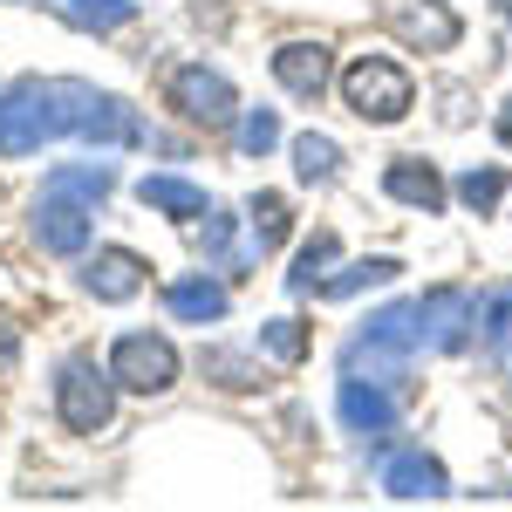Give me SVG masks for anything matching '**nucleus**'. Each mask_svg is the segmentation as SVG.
<instances>
[{
	"mask_svg": "<svg viewBox=\"0 0 512 512\" xmlns=\"http://www.w3.org/2000/svg\"><path fill=\"white\" fill-rule=\"evenodd\" d=\"M417 349H424L417 301H390V308H376V315H369L349 342H342V369L376 376V383H390V390L410 396V362H417Z\"/></svg>",
	"mask_w": 512,
	"mask_h": 512,
	"instance_id": "obj_1",
	"label": "nucleus"
},
{
	"mask_svg": "<svg viewBox=\"0 0 512 512\" xmlns=\"http://www.w3.org/2000/svg\"><path fill=\"white\" fill-rule=\"evenodd\" d=\"M55 137H69L62 76H14L0 89V158H35Z\"/></svg>",
	"mask_w": 512,
	"mask_h": 512,
	"instance_id": "obj_2",
	"label": "nucleus"
},
{
	"mask_svg": "<svg viewBox=\"0 0 512 512\" xmlns=\"http://www.w3.org/2000/svg\"><path fill=\"white\" fill-rule=\"evenodd\" d=\"M335 89H342V110L355 123H376V130H390V123H403L417 110V76L396 55H349Z\"/></svg>",
	"mask_w": 512,
	"mask_h": 512,
	"instance_id": "obj_3",
	"label": "nucleus"
},
{
	"mask_svg": "<svg viewBox=\"0 0 512 512\" xmlns=\"http://www.w3.org/2000/svg\"><path fill=\"white\" fill-rule=\"evenodd\" d=\"M55 417L76 437L110 431V417H117V376H110V362L62 355V369H55Z\"/></svg>",
	"mask_w": 512,
	"mask_h": 512,
	"instance_id": "obj_4",
	"label": "nucleus"
},
{
	"mask_svg": "<svg viewBox=\"0 0 512 512\" xmlns=\"http://www.w3.org/2000/svg\"><path fill=\"white\" fill-rule=\"evenodd\" d=\"M62 96H69V137H82V144H96V151H123V144H151V130H144V117L123 103V96H110V89H96V82H76L62 76Z\"/></svg>",
	"mask_w": 512,
	"mask_h": 512,
	"instance_id": "obj_5",
	"label": "nucleus"
},
{
	"mask_svg": "<svg viewBox=\"0 0 512 512\" xmlns=\"http://www.w3.org/2000/svg\"><path fill=\"white\" fill-rule=\"evenodd\" d=\"M110 376H117V390H130V396H164V390H178L185 355H178V342L158 335V328H123L117 342H110Z\"/></svg>",
	"mask_w": 512,
	"mask_h": 512,
	"instance_id": "obj_6",
	"label": "nucleus"
},
{
	"mask_svg": "<svg viewBox=\"0 0 512 512\" xmlns=\"http://www.w3.org/2000/svg\"><path fill=\"white\" fill-rule=\"evenodd\" d=\"M164 103L192 123V130H233L239 110H246L239 89H233V76L212 69V62H185V69H171V76H164Z\"/></svg>",
	"mask_w": 512,
	"mask_h": 512,
	"instance_id": "obj_7",
	"label": "nucleus"
},
{
	"mask_svg": "<svg viewBox=\"0 0 512 512\" xmlns=\"http://www.w3.org/2000/svg\"><path fill=\"white\" fill-rule=\"evenodd\" d=\"M376 485L396 506H437V499H451V472L424 444H383L376 437Z\"/></svg>",
	"mask_w": 512,
	"mask_h": 512,
	"instance_id": "obj_8",
	"label": "nucleus"
},
{
	"mask_svg": "<svg viewBox=\"0 0 512 512\" xmlns=\"http://www.w3.org/2000/svg\"><path fill=\"white\" fill-rule=\"evenodd\" d=\"M383 28L410 55H451L465 41V14L451 0H383Z\"/></svg>",
	"mask_w": 512,
	"mask_h": 512,
	"instance_id": "obj_9",
	"label": "nucleus"
},
{
	"mask_svg": "<svg viewBox=\"0 0 512 512\" xmlns=\"http://www.w3.org/2000/svg\"><path fill=\"white\" fill-rule=\"evenodd\" d=\"M417 321H424V349L431 355H465L478 342V294L444 280V287H424L417 294Z\"/></svg>",
	"mask_w": 512,
	"mask_h": 512,
	"instance_id": "obj_10",
	"label": "nucleus"
},
{
	"mask_svg": "<svg viewBox=\"0 0 512 512\" xmlns=\"http://www.w3.org/2000/svg\"><path fill=\"white\" fill-rule=\"evenodd\" d=\"M335 417H342L349 437H390L396 424H403V390L342 369V383H335Z\"/></svg>",
	"mask_w": 512,
	"mask_h": 512,
	"instance_id": "obj_11",
	"label": "nucleus"
},
{
	"mask_svg": "<svg viewBox=\"0 0 512 512\" xmlns=\"http://www.w3.org/2000/svg\"><path fill=\"white\" fill-rule=\"evenodd\" d=\"M28 233H35L41 253H55V260H82V253H89V239H96V205L62 198V192H41Z\"/></svg>",
	"mask_w": 512,
	"mask_h": 512,
	"instance_id": "obj_12",
	"label": "nucleus"
},
{
	"mask_svg": "<svg viewBox=\"0 0 512 512\" xmlns=\"http://www.w3.org/2000/svg\"><path fill=\"white\" fill-rule=\"evenodd\" d=\"M267 69H274V82L294 96V103H321L328 89H335V48L315 35H294L280 41L274 55H267Z\"/></svg>",
	"mask_w": 512,
	"mask_h": 512,
	"instance_id": "obj_13",
	"label": "nucleus"
},
{
	"mask_svg": "<svg viewBox=\"0 0 512 512\" xmlns=\"http://www.w3.org/2000/svg\"><path fill=\"white\" fill-rule=\"evenodd\" d=\"M383 198H390V205H403V212H424V219H437V212H451V178H444L431 158L403 151V158L383 164Z\"/></svg>",
	"mask_w": 512,
	"mask_h": 512,
	"instance_id": "obj_14",
	"label": "nucleus"
},
{
	"mask_svg": "<svg viewBox=\"0 0 512 512\" xmlns=\"http://www.w3.org/2000/svg\"><path fill=\"white\" fill-rule=\"evenodd\" d=\"M76 280H82L89 301L117 308V301H137V294H144L151 267H144V253H130V246H96V253H82V274Z\"/></svg>",
	"mask_w": 512,
	"mask_h": 512,
	"instance_id": "obj_15",
	"label": "nucleus"
},
{
	"mask_svg": "<svg viewBox=\"0 0 512 512\" xmlns=\"http://www.w3.org/2000/svg\"><path fill=\"white\" fill-rule=\"evenodd\" d=\"M233 308V287L219 280V267H205V274H178L164 287V315L185 321V328H212V321H226Z\"/></svg>",
	"mask_w": 512,
	"mask_h": 512,
	"instance_id": "obj_16",
	"label": "nucleus"
},
{
	"mask_svg": "<svg viewBox=\"0 0 512 512\" xmlns=\"http://www.w3.org/2000/svg\"><path fill=\"white\" fill-rule=\"evenodd\" d=\"M287 158H294V185H308V192H328V185L342 178L349 151H342L328 130H294V137H287Z\"/></svg>",
	"mask_w": 512,
	"mask_h": 512,
	"instance_id": "obj_17",
	"label": "nucleus"
},
{
	"mask_svg": "<svg viewBox=\"0 0 512 512\" xmlns=\"http://www.w3.org/2000/svg\"><path fill=\"white\" fill-rule=\"evenodd\" d=\"M239 226H246V219H233V212H219V205L205 212V226H198V246H205V267H219V274H246V267H260V260H267V253H260L253 239L239 246Z\"/></svg>",
	"mask_w": 512,
	"mask_h": 512,
	"instance_id": "obj_18",
	"label": "nucleus"
},
{
	"mask_svg": "<svg viewBox=\"0 0 512 512\" xmlns=\"http://www.w3.org/2000/svg\"><path fill=\"white\" fill-rule=\"evenodd\" d=\"M137 198H144L151 212H164V219H178V226H192V219H205V212H212L205 185L178 178V171H151V178H137Z\"/></svg>",
	"mask_w": 512,
	"mask_h": 512,
	"instance_id": "obj_19",
	"label": "nucleus"
},
{
	"mask_svg": "<svg viewBox=\"0 0 512 512\" xmlns=\"http://www.w3.org/2000/svg\"><path fill=\"white\" fill-rule=\"evenodd\" d=\"M198 376H205V383H219V390H233V396H253V390H267V355L253 349H219V342H212V349H198Z\"/></svg>",
	"mask_w": 512,
	"mask_h": 512,
	"instance_id": "obj_20",
	"label": "nucleus"
},
{
	"mask_svg": "<svg viewBox=\"0 0 512 512\" xmlns=\"http://www.w3.org/2000/svg\"><path fill=\"white\" fill-rule=\"evenodd\" d=\"M390 280H403V260L396 253H369V260H342L335 274L321 280L315 301H355V294H369V287H390Z\"/></svg>",
	"mask_w": 512,
	"mask_h": 512,
	"instance_id": "obj_21",
	"label": "nucleus"
},
{
	"mask_svg": "<svg viewBox=\"0 0 512 512\" xmlns=\"http://www.w3.org/2000/svg\"><path fill=\"white\" fill-rule=\"evenodd\" d=\"M342 267V239L335 233H315V239H301L294 246V267H287V294L294 301H315L321 294V280Z\"/></svg>",
	"mask_w": 512,
	"mask_h": 512,
	"instance_id": "obj_22",
	"label": "nucleus"
},
{
	"mask_svg": "<svg viewBox=\"0 0 512 512\" xmlns=\"http://www.w3.org/2000/svg\"><path fill=\"white\" fill-rule=\"evenodd\" d=\"M506 192H512L506 164H465V171L451 178V205H465L472 219H492V212L506 205Z\"/></svg>",
	"mask_w": 512,
	"mask_h": 512,
	"instance_id": "obj_23",
	"label": "nucleus"
},
{
	"mask_svg": "<svg viewBox=\"0 0 512 512\" xmlns=\"http://www.w3.org/2000/svg\"><path fill=\"white\" fill-rule=\"evenodd\" d=\"M246 239H253L260 253H280V246L294 239V205L280 192H253L246 198Z\"/></svg>",
	"mask_w": 512,
	"mask_h": 512,
	"instance_id": "obj_24",
	"label": "nucleus"
},
{
	"mask_svg": "<svg viewBox=\"0 0 512 512\" xmlns=\"http://www.w3.org/2000/svg\"><path fill=\"white\" fill-rule=\"evenodd\" d=\"M41 192H62V198H82V205H103V198L117 192V171H110V164H55V171L41 178Z\"/></svg>",
	"mask_w": 512,
	"mask_h": 512,
	"instance_id": "obj_25",
	"label": "nucleus"
},
{
	"mask_svg": "<svg viewBox=\"0 0 512 512\" xmlns=\"http://www.w3.org/2000/svg\"><path fill=\"white\" fill-rule=\"evenodd\" d=\"M62 21L82 35H117L137 21V0H62Z\"/></svg>",
	"mask_w": 512,
	"mask_h": 512,
	"instance_id": "obj_26",
	"label": "nucleus"
},
{
	"mask_svg": "<svg viewBox=\"0 0 512 512\" xmlns=\"http://www.w3.org/2000/svg\"><path fill=\"white\" fill-rule=\"evenodd\" d=\"M253 349L267 355V362H280V369H294V362H308V321H294V315H274V321H260V335H253Z\"/></svg>",
	"mask_w": 512,
	"mask_h": 512,
	"instance_id": "obj_27",
	"label": "nucleus"
},
{
	"mask_svg": "<svg viewBox=\"0 0 512 512\" xmlns=\"http://www.w3.org/2000/svg\"><path fill=\"white\" fill-rule=\"evenodd\" d=\"M233 144H239V158H267V151H280L287 144V130H280V110H239L233 123Z\"/></svg>",
	"mask_w": 512,
	"mask_h": 512,
	"instance_id": "obj_28",
	"label": "nucleus"
},
{
	"mask_svg": "<svg viewBox=\"0 0 512 512\" xmlns=\"http://www.w3.org/2000/svg\"><path fill=\"white\" fill-rule=\"evenodd\" d=\"M478 349H485V355H506L512 349V287L478 294Z\"/></svg>",
	"mask_w": 512,
	"mask_h": 512,
	"instance_id": "obj_29",
	"label": "nucleus"
},
{
	"mask_svg": "<svg viewBox=\"0 0 512 512\" xmlns=\"http://www.w3.org/2000/svg\"><path fill=\"white\" fill-rule=\"evenodd\" d=\"M437 103H444V110H437L444 130H465V123H472V89H465V82H444V89H437Z\"/></svg>",
	"mask_w": 512,
	"mask_h": 512,
	"instance_id": "obj_30",
	"label": "nucleus"
},
{
	"mask_svg": "<svg viewBox=\"0 0 512 512\" xmlns=\"http://www.w3.org/2000/svg\"><path fill=\"white\" fill-rule=\"evenodd\" d=\"M14 362H21V328H14V321L0 315V376H7Z\"/></svg>",
	"mask_w": 512,
	"mask_h": 512,
	"instance_id": "obj_31",
	"label": "nucleus"
},
{
	"mask_svg": "<svg viewBox=\"0 0 512 512\" xmlns=\"http://www.w3.org/2000/svg\"><path fill=\"white\" fill-rule=\"evenodd\" d=\"M492 137H499V151H512V89L499 96V110H492Z\"/></svg>",
	"mask_w": 512,
	"mask_h": 512,
	"instance_id": "obj_32",
	"label": "nucleus"
},
{
	"mask_svg": "<svg viewBox=\"0 0 512 512\" xmlns=\"http://www.w3.org/2000/svg\"><path fill=\"white\" fill-rule=\"evenodd\" d=\"M492 7H499V21H512V0H492Z\"/></svg>",
	"mask_w": 512,
	"mask_h": 512,
	"instance_id": "obj_33",
	"label": "nucleus"
},
{
	"mask_svg": "<svg viewBox=\"0 0 512 512\" xmlns=\"http://www.w3.org/2000/svg\"><path fill=\"white\" fill-rule=\"evenodd\" d=\"M506 369H512V349H506Z\"/></svg>",
	"mask_w": 512,
	"mask_h": 512,
	"instance_id": "obj_34",
	"label": "nucleus"
}]
</instances>
